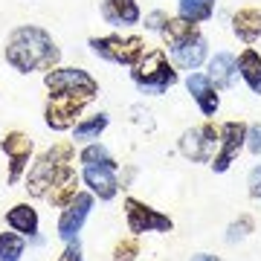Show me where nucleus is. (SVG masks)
Returning <instances> with one entry per match:
<instances>
[{
	"instance_id": "1",
	"label": "nucleus",
	"mask_w": 261,
	"mask_h": 261,
	"mask_svg": "<svg viewBox=\"0 0 261 261\" xmlns=\"http://www.w3.org/2000/svg\"><path fill=\"white\" fill-rule=\"evenodd\" d=\"M6 61L18 73H35V70H53L61 61V49L47 29L41 27H18L12 29L6 41Z\"/></svg>"
},
{
	"instance_id": "2",
	"label": "nucleus",
	"mask_w": 261,
	"mask_h": 261,
	"mask_svg": "<svg viewBox=\"0 0 261 261\" xmlns=\"http://www.w3.org/2000/svg\"><path fill=\"white\" fill-rule=\"evenodd\" d=\"M130 79L142 93L163 96L168 87L177 84V70L168 64L163 49H151V53H142L140 61L130 67Z\"/></svg>"
},
{
	"instance_id": "3",
	"label": "nucleus",
	"mask_w": 261,
	"mask_h": 261,
	"mask_svg": "<svg viewBox=\"0 0 261 261\" xmlns=\"http://www.w3.org/2000/svg\"><path fill=\"white\" fill-rule=\"evenodd\" d=\"M49 96H79V99H90L93 102L99 93V84L90 73H84L79 67H53L44 75Z\"/></svg>"
},
{
	"instance_id": "4",
	"label": "nucleus",
	"mask_w": 261,
	"mask_h": 261,
	"mask_svg": "<svg viewBox=\"0 0 261 261\" xmlns=\"http://www.w3.org/2000/svg\"><path fill=\"white\" fill-rule=\"evenodd\" d=\"M90 49L99 58L111 61V64H125L134 67L145 53V41L137 35H105V38H90Z\"/></svg>"
},
{
	"instance_id": "5",
	"label": "nucleus",
	"mask_w": 261,
	"mask_h": 261,
	"mask_svg": "<svg viewBox=\"0 0 261 261\" xmlns=\"http://www.w3.org/2000/svg\"><path fill=\"white\" fill-rule=\"evenodd\" d=\"M215 145H221V128H215L212 122H206L200 128H189L180 137V154L192 163H212Z\"/></svg>"
},
{
	"instance_id": "6",
	"label": "nucleus",
	"mask_w": 261,
	"mask_h": 261,
	"mask_svg": "<svg viewBox=\"0 0 261 261\" xmlns=\"http://www.w3.org/2000/svg\"><path fill=\"white\" fill-rule=\"evenodd\" d=\"M125 218H128V229L134 235L142 232H171V218L157 209H151L148 203H142L137 197H125Z\"/></svg>"
},
{
	"instance_id": "7",
	"label": "nucleus",
	"mask_w": 261,
	"mask_h": 261,
	"mask_svg": "<svg viewBox=\"0 0 261 261\" xmlns=\"http://www.w3.org/2000/svg\"><path fill=\"white\" fill-rule=\"evenodd\" d=\"M90 105V99H79V96H53L44 111V119L53 130H70L79 125L82 111Z\"/></svg>"
},
{
	"instance_id": "8",
	"label": "nucleus",
	"mask_w": 261,
	"mask_h": 261,
	"mask_svg": "<svg viewBox=\"0 0 261 261\" xmlns=\"http://www.w3.org/2000/svg\"><path fill=\"white\" fill-rule=\"evenodd\" d=\"M90 212H93V195L79 192V195L64 206V212H61V218H58V238L67 241V244L75 241L79 232H82L84 221L90 218Z\"/></svg>"
},
{
	"instance_id": "9",
	"label": "nucleus",
	"mask_w": 261,
	"mask_h": 261,
	"mask_svg": "<svg viewBox=\"0 0 261 261\" xmlns=\"http://www.w3.org/2000/svg\"><path fill=\"white\" fill-rule=\"evenodd\" d=\"M244 145H247V125L244 122H224L221 125V148L212 157V171L224 174Z\"/></svg>"
},
{
	"instance_id": "10",
	"label": "nucleus",
	"mask_w": 261,
	"mask_h": 261,
	"mask_svg": "<svg viewBox=\"0 0 261 261\" xmlns=\"http://www.w3.org/2000/svg\"><path fill=\"white\" fill-rule=\"evenodd\" d=\"M0 148L9 157V183H18L23 168L29 166V154H32V140L20 130H12L0 140Z\"/></svg>"
},
{
	"instance_id": "11",
	"label": "nucleus",
	"mask_w": 261,
	"mask_h": 261,
	"mask_svg": "<svg viewBox=\"0 0 261 261\" xmlns=\"http://www.w3.org/2000/svg\"><path fill=\"white\" fill-rule=\"evenodd\" d=\"M84 183L90 186L99 200H113L119 192V180H116V163H105V166H84Z\"/></svg>"
},
{
	"instance_id": "12",
	"label": "nucleus",
	"mask_w": 261,
	"mask_h": 261,
	"mask_svg": "<svg viewBox=\"0 0 261 261\" xmlns=\"http://www.w3.org/2000/svg\"><path fill=\"white\" fill-rule=\"evenodd\" d=\"M75 195H79V174L73 171L70 163H64V166L56 168V177H53V186L47 192V200L53 206H58V209H64Z\"/></svg>"
},
{
	"instance_id": "13",
	"label": "nucleus",
	"mask_w": 261,
	"mask_h": 261,
	"mask_svg": "<svg viewBox=\"0 0 261 261\" xmlns=\"http://www.w3.org/2000/svg\"><path fill=\"white\" fill-rule=\"evenodd\" d=\"M186 90L192 93V99L197 102V108H200V113L203 116H215V111H218V105H221V99H218V87L212 84V79L206 73H192L186 79Z\"/></svg>"
},
{
	"instance_id": "14",
	"label": "nucleus",
	"mask_w": 261,
	"mask_h": 261,
	"mask_svg": "<svg viewBox=\"0 0 261 261\" xmlns=\"http://www.w3.org/2000/svg\"><path fill=\"white\" fill-rule=\"evenodd\" d=\"M206 53H209V47H206V38L200 32H195L186 41H180L177 47H171V56H174L177 67H183V70H197L206 61Z\"/></svg>"
},
{
	"instance_id": "15",
	"label": "nucleus",
	"mask_w": 261,
	"mask_h": 261,
	"mask_svg": "<svg viewBox=\"0 0 261 261\" xmlns=\"http://www.w3.org/2000/svg\"><path fill=\"white\" fill-rule=\"evenodd\" d=\"M102 18L113 27H134L140 20L137 0H102Z\"/></svg>"
},
{
	"instance_id": "16",
	"label": "nucleus",
	"mask_w": 261,
	"mask_h": 261,
	"mask_svg": "<svg viewBox=\"0 0 261 261\" xmlns=\"http://www.w3.org/2000/svg\"><path fill=\"white\" fill-rule=\"evenodd\" d=\"M209 79H212L215 87H221V90H226V87H232L235 79H238V58L232 56V53H218V56L209 61Z\"/></svg>"
},
{
	"instance_id": "17",
	"label": "nucleus",
	"mask_w": 261,
	"mask_h": 261,
	"mask_svg": "<svg viewBox=\"0 0 261 261\" xmlns=\"http://www.w3.org/2000/svg\"><path fill=\"white\" fill-rule=\"evenodd\" d=\"M232 29L244 44H255L261 38V9H255V6L238 9L232 15Z\"/></svg>"
},
{
	"instance_id": "18",
	"label": "nucleus",
	"mask_w": 261,
	"mask_h": 261,
	"mask_svg": "<svg viewBox=\"0 0 261 261\" xmlns=\"http://www.w3.org/2000/svg\"><path fill=\"white\" fill-rule=\"evenodd\" d=\"M56 163H49L47 157H41L32 166V171H29V180H27V189H29V195H35V197H47L49 186H53V177H56Z\"/></svg>"
},
{
	"instance_id": "19",
	"label": "nucleus",
	"mask_w": 261,
	"mask_h": 261,
	"mask_svg": "<svg viewBox=\"0 0 261 261\" xmlns=\"http://www.w3.org/2000/svg\"><path fill=\"white\" fill-rule=\"evenodd\" d=\"M6 224L12 226V232H18V235H35L38 232V212L29 203H18L9 209Z\"/></svg>"
},
{
	"instance_id": "20",
	"label": "nucleus",
	"mask_w": 261,
	"mask_h": 261,
	"mask_svg": "<svg viewBox=\"0 0 261 261\" xmlns=\"http://www.w3.org/2000/svg\"><path fill=\"white\" fill-rule=\"evenodd\" d=\"M238 73H241V79L247 82L252 93L261 96V56L255 49H244L238 56Z\"/></svg>"
},
{
	"instance_id": "21",
	"label": "nucleus",
	"mask_w": 261,
	"mask_h": 261,
	"mask_svg": "<svg viewBox=\"0 0 261 261\" xmlns=\"http://www.w3.org/2000/svg\"><path fill=\"white\" fill-rule=\"evenodd\" d=\"M195 32H197V23H192L186 18H168V23L163 27V38H166L168 47H177L180 41L192 38Z\"/></svg>"
},
{
	"instance_id": "22",
	"label": "nucleus",
	"mask_w": 261,
	"mask_h": 261,
	"mask_svg": "<svg viewBox=\"0 0 261 261\" xmlns=\"http://www.w3.org/2000/svg\"><path fill=\"white\" fill-rule=\"evenodd\" d=\"M212 12H215V0H180V18L192 20V23L209 20Z\"/></svg>"
},
{
	"instance_id": "23",
	"label": "nucleus",
	"mask_w": 261,
	"mask_h": 261,
	"mask_svg": "<svg viewBox=\"0 0 261 261\" xmlns=\"http://www.w3.org/2000/svg\"><path fill=\"white\" fill-rule=\"evenodd\" d=\"M108 128V113H96L90 119H82L75 125V140L87 142V140H99V134Z\"/></svg>"
},
{
	"instance_id": "24",
	"label": "nucleus",
	"mask_w": 261,
	"mask_h": 261,
	"mask_svg": "<svg viewBox=\"0 0 261 261\" xmlns=\"http://www.w3.org/2000/svg\"><path fill=\"white\" fill-rule=\"evenodd\" d=\"M23 238L18 232H0V261H20Z\"/></svg>"
},
{
	"instance_id": "25",
	"label": "nucleus",
	"mask_w": 261,
	"mask_h": 261,
	"mask_svg": "<svg viewBox=\"0 0 261 261\" xmlns=\"http://www.w3.org/2000/svg\"><path fill=\"white\" fill-rule=\"evenodd\" d=\"M82 163L84 166H105V163H113V157H111V151L105 148V145L90 142V145L82 151Z\"/></svg>"
},
{
	"instance_id": "26",
	"label": "nucleus",
	"mask_w": 261,
	"mask_h": 261,
	"mask_svg": "<svg viewBox=\"0 0 261 261\" xmlns=\"http://www.w3.org/2000/svg\"><path fill=\"white\" fill-rule=\"evenodd\" d=\"M140 255V244L137 238H128V241H119L116 250H113V261H134Z\"/></svg>"
},
{
	"instance_id": "27",
	"label": "nucleus",
	"mask_w": 261,
	"mask_h": 261,
	"mask_svg": "<svg viewBox=\"0 0 261 261\" xmlns=\"http://www.w3.org/2000/svg\"><path fill=\"white\" fill-rule=\"evenodd\" d=\"M44 157H47L49 163H56V166H64V163L73 160V145H70V142H58L56 148H49Z\"/></svg>"
},
{
	"instance_id": "28",
	"label": "nucleus",
	"mask_w": 261,
	"mask_h": 261,
	"mask_svg": "<svg viewBox=\"0 0 261 261\" xmlns=\"http://www.w3.org/2000/svg\"><path fill=\"white\" fill-rule=\"evenodd\" d=\"M252 229V218L250 215H241V221H235L232 226H229V232H226V241L229 244H235L238 238H244V235Z\"/></svg>"
},
{
	"instance_id": "29",
	"label": "nucleus",
	"mask_w": 261,
	"mask_h": 261,
	"mask_svg": "<svg viewBox=\"0 0 261 261\" xmlns=\"http://www.w3.org/2000/svg\"><path fill=\"white\" fill-rule=\"evenodd\" d=\"M247 148H250V154L261 157V122L247 128Z\"/></svg>"
},
{
	"instance_id": "30",
	"label": "nucleus",
	"mask_w": 261,
	"mask_h": 261,
	"mask_svg": "<svg viewBox=\"0 0 261 261\" xmlns=\"http://www.w3.org/2000/svg\"><path fill=\"white\" fill-rule=\"evenodd\" d=\"M58 261H84L82 258V247H79V241H70L64 247V252L58 255Z\"/></svg>"
},
{
	"instance_id": "31",
	"label": "nucleus",
	"mask_w": 261,
	"mask_h": 261,
	"mask_svg": "<svg viewBox=\"0 0 261 261\" xmlns=\"http://www.w3.org/2000/svg\"><path fill=\"white\" fill-rule=\"evenodd\" d=\"M250 197L261 200V166H255L250 171Z\"/></svg>"
},
{
	"instance_id": "32",
	"label": "nucleus",
	"mask_w": 261,
	"mask_h": 261,
	"mask_svg": "<svg viewBox=\"0 0 261 261\" xmlns=\"http://www.w3.org/2000/svg\"><path fill=\"white\" fill-rule=\"evenodd\" d=\"M166 23H168L166 12H151L148 18H145V27H148V29H160V32H163V27H166Z\"/></svg>"
},
{
	"instance_id": "33",
	"label": "nucleus",
	"mask_w": 261,
	"mask_h": 261,
	"mask_svg": "<svg viewBox=\"0 0 261 261\" xmlns=\"http://www.w3.org/2000/svg\"><path fill=\"white\" fill-rule=\"evenodd\" d=\"M192 261H221L218 255H209V252H200V255H195Z\"/></svg>"
}]
</instances>
